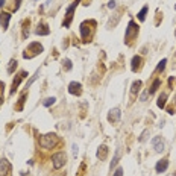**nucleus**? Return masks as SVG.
<instances>
[{
    "label": "nucleus",
    "mask_w": 176,
    "mask_h": 176,
    "mask_svg": "<svg viewBox=\"0 0 176 176\" xmlns=\"http://www.w3.org/2000/svg\"><path fill=\"white\" fill-rule=\"evenodd\" d=\"M55 100H56L55 97H47V99L43 102V105H44V106H50V105H53V103H55Z\"/></svg>",
    "instance_id": "23"
},
{
    "label": "nucleus",
    "mask_w": 176,
    "mask_h": 176,
    "mask_svg": "<svg viewBox=\"0 0 176 176\" xmlns=\"http://www.w3.org/2000/svg\"><path fill=\"white\" fill-rule=\"evenodd\" d=\"M141 65V58L140 56H134L132 58V72H137Z\"/></svg>",
    "instance_id": "16"
},
{
    "label": "nucleus",
    "mask_w": 176,
    "mask_h": 176,
    "mask_svg": "<svg viewBox=\"0 0 176 176\" xmlns=\"http://www.w3.org/2000/svg\"><path fill=\"white\" fill-rule=\"evenodd\" d=\"M9 20H11V14L9 12H2L0 14V26L6 31L9 26Z\"/></svg>",
    "instance_id": "9"
},
{
    "label": "nucleus",
    "mask_w": 176,
    "mask_h": 176,
    "mask_svg": "<svg viewBox=\"0 0 176 176\" xmlns=\"http://www.w3.org/2000/svg\"><path fill=\"white\" fill-rule=\"evenodd\" d=\"M147 11H149V6H143V9L138 12V20H140V21H144V20H146V14H147Z\"/></svg>",
    "instance_id": "18"
},
{
    "label": "nucleus",
    "mask_w": 176,
    "mask_h": 176,
    "mask_svg": "<svg viewBox=\"0 0 176 176\" xmlns=\"http://www.w3.org/2000/svg\"><path fill=\"white\" fill-rule=\"evenodd\" d=\"M106 155H108V147H106L105 144H102V146L99 147V150H97V158H99V160H105Z\"/></svg>",
    "instance_id": "14"
},
{
    "label": "nucleus",
    "mask_w": 176,
    "mask_h": 176,
    "mask_svg": "<svg viewBox=\"0 0 176 176\" xmlns=\"http://www.w3.org/2000/svg\"><path fill=\"white\" fill-rule=\"evenodd\" d=\"M175 9H176V5H175Z\"/></svg>",
    "instance_id": "34"
},
{
    "label": "nucleus",
    "mask_w": 176,
    "mask_h": 176,
    "mask_svg": "<svg viewBox=\"0 0 176 176\" xmlns=\"http://www.w3.org/2000/svg\"><path fill=\"white\" fill-rule=\"evenodd\" d=\"M147 135H149V131H144L141 134V137H140V141H144V140L147 138Z\"/></svg>",
    "instance_id": "26"
},
{
    "label": "nucleus",
    "mask_w": 176,
    "mask_h": 176,
    "mask_svg": "<svg viewBox=\"0 0 176 176\" xmlns=\"http://www.w3.org/2000/svg\"><path fill=\"white\" fill-rule=\"evenodd\" d=\"M56 143H58V137L55 134H46L40 140V144L44 149H52V147L56 146Z\"/></svg>",
    "instance_id": "1"
},
{
    "label": "nucleus",
    "mask_w": 176,
    "mask_h": 176,
    "mask_svg": "<svg viewBox=\"0 0 176 176\" xmlns=\"http://www.w3.org/2000/svg\"><path fill=\"white\" fill-rule=\"evenodd\" d=\"M64 64H65V70H70V68H72V62H70V59H65Z\"/></svg>",
    "instance_id": "27"
},
{
    "label": "nucleus",
    "mask_w": 176,
    "mask_h": 176,
    "mask_svg": "<svg viewBox=\"0 0 176 176\" xmlns=\"http://www.w3.org/2000/svg\"><path fill=\"white\" fill-rule=\"evenodd\" d=\"M81 0H76L70 8H67V12H65V20H64V28H68L70 26V23H72V18H73V12H75V9H76V6H78V3H79Z\"/></svg>",
    "instance_id": "5"
},
{
    "label": "nucleus",
    "mask_w": 176,
    "mask_h": 176,
    "mask_svg": "<svg viewBox=\"0 0 176 176\" xmlns=\"http://www.w3.org/2000/svg\"><path fill=\"white\" fill-rule=\"evenodd\" d=\"M147 94H149V91L143 93V96H141V100H146V99H147Z\"/></svg>",
    "instance_id": "30"
},
{
    "label": "nucleus",
    "mask_w": 176,
    "mask_h": 176,
    "mask_svg": "<svg viewBox=\"0 0 176 176\" xmlns=\"http://www.w3.org/2000/svg\"><path fill=\"white\" fill-rule=\"evenodd\" d=\"M166 102H167V94H166V93H161V96L158 97L156 105H158L160 108H164V106H166Z\"/></svg>",
    "instance_id": "17"
},
{
    "label": "nucleus",
    "mask_w": 176,
    "mask_h": 176,
    "mask_svg": "<svg viewBox=\"0 0 176 176\" xmlns=\"http://www.w3.org/2000/svg\"><path fill=\"white\" fill-rule=\"evenodd\" d=\"M166 64H167V59H163V61L158 64V67H156V70H155V72H156V73L163 72V70H164V67H166Z\"/></svg>",
    "instance_id": "22"
},
{
    "label": "nucleus",
    "mask_w": 176,
    "mask_h": 176,
    "mask_svg": "<svg viewBox=\"0 0 176 176\" xmlns=\"http://www.w3.org/2000/svg\"><path fill=\"white\" fill-rule=\"evenodd\" d=\"M24 76H26V72H21V73H20L18 76H17V79H15V81L12 82V90H11V93H14V91H15V90L18 88L20 82H21V81L24 79Z\"/></svg>",
    "instance_id": "13"
},
{
    "label": "nucleus",
    "mask_w": 176,
    "mask_h": 176,
    "mask_svg": "<svg viewBox=\"0 0 176 176\" xmlns=\"http://www.w3.org/2000/svg\"><path fill=\"white\" fill-rule=\"evenodd\" d=\"M15 68H17V61H15V59H11V61H9V65H8V73H14Z\"/></svg>",
    "instance_id": "21"
},
{
    "label": "nucleus",
    "mask_w": 176,
    "mask_h": 176,
    "mask_svg": "<svg viewBox=\"0 0 176 176\" xmlns=\"http://www.w3.org/2000/svg\"><path fill=\"white\" fill-rule=\"evenodd\" d=\"M119 119H120V109H119V108L111 109L109 114H108V122L114 123V122H119Z\"/></svg>",
    "instance_id": "10"
},
{
    "label": "nucleus",
    "mask_w": 176,
    "mask_h": 176,
    "mask_svg": "<svg viewBox=\"0 0 176 176\" xmlns=\"http://www.w3.org/2000/svg\"><path fill=\"white\" fill-rule=\"evenodd\" d=\"M140 87H141V81H137V82H134V84H132V88H131V94H132V96H134L135 93H138Z\"/></svg>",
    "instance_id": "20"
},
{
    "label": "nucleus",
    "mask_w": 176,
    "mask_h": 176,
    "mask_svg": "<svg viewBox=\"0 0 176 176\" xmlns=\"http://www.w3.org/2000/svg\"><path fill=\"white\" fill-rule=\"evenodd\" d=\"M2 102H3V99H2V97H0V105H2Z\"/></svg>",
    "instance_id": "32"
},
{
    "label": "nucleus",
    "mask_w": 176,
    "mask_h": 176,
    "mask_svg": "<svg viewBox=\"0 0 176 176\" xmlns=\"http://www.w3.org/2000/svg\"><path fill=\"white\" fill-rule=\"evenodd\" d=\"M65 163H67V156L64 152H58L52 156V164H53V169H56V170L62 169L65 166Z\"/></svg>",
    "instance_id": "2"
},
{
    "label": "nucleus",
    "mask_w": 176,
    "mask_h": 176,
    "mask_svg": "<svg viewBox=\"0 0 176 176\" xmlns=\"http://www.w3.org/2000/svg\"><path fill=\"white\" fill-rule=\"evenodd\" d=\"M108 6H109L111 9H112V8H116V2H114V0H109V3H108Z\"/></svg>",
    "instance_id": "29"
},
{
    "label": "nucleus",
    "mask_w": 176,
    "mask_h": 176,
    "mask_svg": "<svg viewBox=\"0 0 176 176\" xmlns=\"http://www.w3.org/2000/svg\"><path fill=\"white\" fill-rule=\"evenodd\" d=\"M43 52V46L40 43H31L29 44V47L24 50V53H23V56L24 58H34V56H37L38 53H41Z\"/></svg>",
    "instance_id": "4"
},
{
    "label": "nucleus",
    "mask_w": 176,
    "mask_h": 176,
    "mask_svg": "<svg viewBox=\"0 0 176 176\" xmlns=\"http://www.w3.org/2000/svg\"><path fill=\"white\" fill-rule=\"evenodd\" d=\"M9 172H11V164H9V161L5 160V158H2V160H0V176H6Z\"/></svg>",
    "instance_id": "7"
},
{
    "label": "nucleus",
    "mask_w": 176,
    "mask_h": 176,
    "mask_svg": "<svg viewBox=\"0 0 176 176\" xmlns=\"http://www.w3.org/2000/svg\"><path fill=\"white\" fill-rule=\"evenodd\" d=\"M68 93L73 96H81L82 94V85L79 82H72L68 85Z\"/></svg>",
    "instance_id": "6"
},
{
    "label": "nucleus",
    "mask_w": 176,
    "mask_h": 176,
    "mask_svg": "<svg viewBox=\"0 0 176 176\" xmlns=\"http://www.w3.org/2000/svg\"><path fill=\"white\" fill-rule=\"evenodd\" d=\"M137 35H138V24L135 23V21H129V24H128V29H126V34H125V40H126V43L129 44L134 40V38H137Z\"/></svg>",
    "instance_id": "3"
},
{
    "label": "nucleus",
    "mask_w": 176,
    "mask_h": 176,
    "mask_svg": "<svg viewBox=\"0 0 176 176\" xmlns=\"http://www.w3.org/2000/svg\"><path fill=\"white\" fill-rule=\"evenodd\" d=\"M87 26H88L87 21L81 24V34H82V40H84V41H90V40H88V38H90V29H88Z\"/></svg>",
    "instance_id": "12"
},
{
    "label": "nucleus",
    "mask_w": 176,
    "mask_h": 176,
    "mask_svg": "<svg viewBox=\"0 0 176 176\" xmlns=\"http://www.w3.org/2000/svg\"><path fill=\"white\" fill-rule=\"evenodd\" d=\"M112 176H123V169H122V167H119V169L114 172V175H112Z\"/></svg>",
    "instance_id": "25"
},
{
    "label": "nucleus",
    "mask_w": 176,
    "mask_h": 176,
    "mask_svg": "<svg viewBox=\"0 0 176 176\" xmlns=\"http://www.w3.org/2000/svg\"><path fill=\"white\" fill-rule=\"evenodd\" d=\"M35 32H37V35H49L50 31H49L47 24H44L43 23V24H38V29H37Z\"/></svg>",
    "instance_id": "15"
},
{
    "label": "nucleus",
    "mask_w": 176,
    "mask_h": 176,
    "mask_svg": "<svg viewBox=\"0 0 176 176\" xmlns=\"http://www.w3.org/2000/svg\"><path fill=\"white\" fill-rule=\"evenodd\" d=\"M3 5H5V0H0V8H2Z\"/></svg>",
    "instance_id": "31"
},
{
    "label": "nucleus",
    "mask_w": 176,
    "mask_h": 176,
    "mask_svg": "<svg viewBox=\"0 0 176 176\" xmlns=\"http://www.w3.org/2000/svg\"><path fill=\"white\" fill-rule=\"evenodd\" d=\"M167 167H169V160H167V158H164V160H161V161H158V163H156L155 170H156V173H164V172L167 170Z\"/></svg>",
    "instance_id": "8"
},
{
    "label": "nucleus",
    "mask_w": 176,
    "mask_h": 176,
    "mask_svg": "<svg viewBox=\"0 0 176 176\" xmlns=\"http://www.w3.org/2000/svg\"><path fill=\"white\" fill-rule=\"evenodd\" d=\"M160 85H161V79H155L153 84H152V87H150V90H149V94H153V93L160 88Z\"/></svg>",
    "instance_id": "19"
},
{
    "label": "nucleus",
    "mask_w": 176,
    "mask_h": 176,
    "mask_svg": "<svg viewBox=\"0 0 176 176\" xmlns=\"http://www.w3.org/2000/svg\"><path fill=\"white\" fill-rule=\"evenodd\" d=\"M20 3H21V0H17V2H15V5H14V11H17V9L20 8Z\"/></svg>",
    "instance_id": "28"
},
{
    "label": "nucleus",
    "mask_w": 176,
    "mask_h": 176,
    "mask_svg": "<svg viewBox=\"0 0 176 176\" xmlns=\"http://www.w3.org/2000/svg\"><path fill=\"white\" fill-rule=\"evenodd\" d=\"M170 176H176V175H170Z\"/></svg>",
    "instance_id": "33"
},
{
    "label": "nucleus",
    "mask_w": 176,
    "mask_h": 176,
    "mask_svg": "<svg viewBox=\"0 0 176 176\" xmlns=\"http://www.w3.org/2000/svg\"><path fill=\"white\" fill-rule=\"evenodd\" d=\"M153 149H155L156 152H163V150H164V141H163L160 137L153 138Z\"/></svg>",
    "instance_id": "11"
},
{
    "label": "nucleus",
    "mask_w": 176,
    "mask_h": 176,
    "mask_svg": "<svg viewBox=\"0 0 176 176\" xmlns=\"http://www.w3.org/2000/svg\"><path fill=\"white\" fill-rule=\"evenodd\" d=\"M119 156H120V152L116 153V156H114V160H112V163H111V169L116 167V164H117V161H119Z\"/></svg>",
    "instance_id": "24"
}]
</instances>
